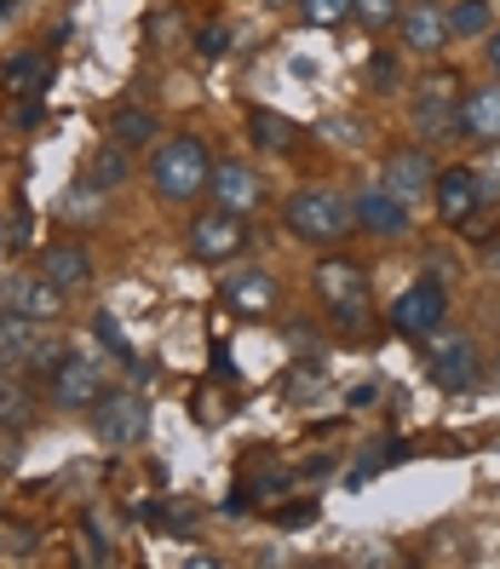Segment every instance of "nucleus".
I'll list each match as a JSON object with an SVG mask.
<instances>
[{
    "label": "nucleus",
    "mask_w": 500,
    "mask_h": 569,
    "mask_svg": "<svg viewBox=\"0 0 500 569\" xmlns=\"http://www.w3.org/2000/svg\"><path fill=\"white\" fill-rule=\"evenodd\" d=\"M0 18H7V0H0Z\"/></svg>",
    "instance_id": "obj_35"
},
{
    "label": "nucleus",
    "mask_w": 500,
    "mask_h": 569,
    "mask_svg": "<svg viewBox=\"0 0 500 569\" xmlns=\"http://www.w3.org/2000/svg\"><path fill=\"white\" fill-rule=\"evenodd\" d=\"M380 184L397 196V202H420V196L438 184V167H431V156L426 150H391L386 156V167H380Z\"/></svg>",
    "instance_id": "obj_11"
},
{
    "label": "nucleus",
    "mask_w": 500,
    "mask_h": 569,
    "mask_svg": "<svg viewBox=\"0 0 500 569\" xmlns=\"http://www.w3.org/2000/svg\"><path fill=\"white\" fill-rule=\"evenodd\" d=\"M328 132H333V144H362V132L351 121H328Z\"/></svg>",
    "instance_id": "obj_31"
},
{
    "label": "nucleus",
    "mask_w": 500,
    "mask_h": 569,
    "mask_svg": "<svg viewBox=\"0 0 500 569\" xmlns=\"http://www.w3.org/2000/svg\"><path fill=\"white\" fill-rule=\"evenodd\" d=\"M242 248H248V224H242V213L213 208V213H202V219H190V253H196V259L224 264V259H237Z\"/></svg>",
    "instance_id": "obj_6"
},
{
    "label": "nucleus",
    "mask_w": 500,
    "mask_h": 569,
    "mask_svg": "<svg viewBox=\"0 0 500 569\" xmlns=\"http://www.w3.org/2000/svg\"><path fill=\"white\" fill-rule=\"evenodd\" d=\"M489 271H494V282H500V248H489Z\"/></svg>",
    "instance_id": "obj_33"
},
{
    "label": "nucleus",
    "mask_w": 500,
    "mask_h": 569,
    "mask_svg": "<svg viewBox=\"0 0 500 569\" xmlns=\"http://www.w3.org/2000/svg\"><path fill=\"white\" fill-rule=\"evenodd\" d=\"M36 415V397H29L18 380H0V431H18Z\"/></svg>",
    "instance_id": "obj_23"
},
{
    "label": "nucleus",
    "mask_w": 500,
    "mask_h": 569,
    "mask_svg": "<svg viewBox=\"0 0 500 569\" xmlns=\"http://www.w3.org/2000/svg\"><path fill=\"white\" fill-rule=\"evenodd\" d=\"M98 397H104V362H98V357L70 351L52 368V403L58 409H92Z\"/></svg>",
    "instance_id": "obj_8"
},
{
    "label": "nucleus",
    "mask_w": 500,
    "mask_h": 569,
    "mask_svg": "<svg viewBox=\"0 0 500 569\" xmlns=\"http://www.w3.org/2000/svg\"><path fill=\"white\" fill-rule=\"evenodd\" d=\"M403 41H409V52H420V58H438L454 36H449V12H438L431 0H420V7H409L403 18Z\"/></svg>",
    "instance_id": "obj_16"
},
{
    "label": "nucleus",
    "mask_w": 500,
    "mask_h": 569,
    "mask_svg": "<svg viewBox=\"0 0 500 569\" xmlns=\"http://www.w3.org/2000/svg\"><path fill=\"white\" fill-rule=\"evenodd\" d=\"M449 317V293L443 282H414L409 293H397V306H391V322L409 333V340H426V333H438Z\"/></svg>",
    "instance_id": "obj_9"
},
{
    "label": "nucleus",
    "mask_w": 500,
    "mask_h": 569,
    "mask_svg": "<svg viewBox=\"0 0 500 569\" xmlns=\"http://www.w3.org/2000/svg\"><path fill=\"white\" fill-rule=\"evenodd\" d=\"M282 224L293 230L299 242L333 248V242H346L357 230V208L346 202V196H333V190H299L293 202L282 208Z\"/></svg>",
    "instance_id": "obj_2"
},
{
    "label": "nucleus",
    "mask_w": 500,
    "mask_h": 569,
    "mask_svg": "<svg viewBox=\"0 0 500 569\" xmlns=\"http://www.w3.org/2000/svg\"><path fill=\"white\" fill-rule=\"evenodd\" d=\"M311 518H317V500H299V507H282V512H277L282 529H299V523H311Z\"/></svg>",
    "instance_id": "obj_29"
},
{
    "label": "nucleus",
    "mask_w": 500,
    "mask_h": 569,
    "mask_svg": "<svg viewBox=\"0 0 500 569\" xmlns=\"http://www.w3.org/2000/svg\"><path fill=\"white\" fill-rule=\"evenodd\" d=\"M92 431L104 438L110 449H132L150 438V403L139 391H104L92 403Z\"/></svg>",
    "instance_id": "obj_3"
},
{
    "label": "nucleus",
    "mask_w": 500,
    "mask_h": 569,
    "mask_svg": "<svg viewBox=\"0 0 500 569\" xmlns=\"http://www.w3.org/2000/svg\"><path fill=\"white\" fill-rule=\"evenodd\" d=\"M351 7H357V0H299V12H306L311 29H340L351 18Z\"/></svg>",
    "instance_id": "obj_26"
},
{
    "label": "nucleus",
    "mask_w": 500,
    "mask_h": 569,
    "mask_svg": "<svg viewBox=\"0 0 500 569\" xmlns=\"http://www.w3.org/2000/svg\"><path fill=\"white\" fill-rule=\"evenodd\" d=\"M41 351V322L0 311V368H29Z\"/></svg>",
    "instance_id": "obj_19"
},
{
    "label": "nucleus",
    "mask_w": 500,
    "mask_h": 569,
    "mask_svg": "<svg viewBox=\"0 0 500 569\" xmlns=\"http://www.w3.org/2000/svg\"><path fill=\"white\" fill-rule=\"evenodd\" d=\"M351 18H357L362 29H391L397 18H403V0H357Z\"/></svg>",
    "instance_id": "obj_27"
},
{
    "label": "nucleus",
    "mask_w": 500,
    "mask_h": 569,
    "mask_svg": "<svg viewBox=\"0 0 500 569\" xmlns=\"http://www.w3.org/2000/svg\"><path fill=\"white\" fill-rule=\"evenodd\" d=\"M438 213L449 224H472L478 208H483V179L472 173V167H449V173H438Z\"/></svg>",
    "instance_id": "obj_12"
},
{
    "label": "nucleus",
    "mask_w": 500,
    "mask_h": 569,
    "mask_svg": "<svg viewBox=\"0 0 500 569\" xmlns=\"http://www.w3.org/2000/svg\"><path fill=\"white\" fill-rule=\"evenodd\" d=\"M489 63H494V70H500V36L489 41Z\"/></svg>",
    "instance_id": "obj_34"
},
{
    "label": "nucleus",
    "mask_w": 500,
    "mask_h": 569,
    "mask_svg": "<svg viewBox=\"0 0 500 569\" xmlns=\"http://www.w3.org/2000/svg\"><path fill=\"white\" fill-rule=\"evenodd\" d=\"M213 196H219V208H230V213H253L259 202H264V184H259V173L248 161H224V167H213V184H208Z\"/></svg>",
    "instance_id": "obj_14"
},
{
    "label": "nucleus",
    "mask_w": 500,
    "mask_h": 569,
    "mask_svg": "<svg viewBox=\"0 0 500 569\" xmlns=\"http://www.w3.org/2000/svg\"><path fill=\"white\" fill-rule=\"evenodd\" d=\"M224 306L237 317H271L277 311V282L271 271H230L224 277Z\"/></svg>",
    "instance_id": "obj_15"
},
{
    "label": "nucleus",
    "mask_w": 500,
    "mask_h": 569,
    "mask_svg": "<svg viewBox=\"0 0 500 569\" xmlns=\"http://www.w3.org/2000/svg\"><path fill=\"white\" fill-rule=\"evenodd\" d=\"M494 380H500V368H494Z\"/></svg>",
    "instance_id": "obj_37"
},
{
    "label": "nucleus",
    "mask_w": 500,
    "mask_h": 569,
    "mask_svg": "<svg viewBox=\"0 0 500 569\" xmlns=\"http://www.w3.org/2000/svg\"><path fill=\"white\" fill-rule=\"evenodd\" d=\"M0 248H7V230H0Z\"/></svg>",
    "instance_id": "obj_36"
},
{
    "label": "nucleus",
    "mask_w": 500,
    "mask_h": 569,
    "mask_svg": "<svg viewBox=\"0 0 500 569\" xmlns=\"http://www.w3.org/2000/svg\"><path fill=\"white\" fill-rule=\"evenodd\" d=\"M460 132L478 144H500V81L494 87H472L460 98Z\"/></svg>",
    "instance_id": "obj_17"
},
{
    "label": "nucleus",
    "mask_w": 500,
    "mask_h": 569,
    "mask_svg": "<svg viewBox=\"0 0 500 569\" xmlns=\"http://www.w3.org/2000/svg\"><path fill=\"white\" fill-rule=\"evenodd\" d=\"M248 132H253V144L271 150V156H282V150L299 144V127H293L288 116H277V110H253V116H248Z\"/></svg>",
    "instance_id": "obj_20"
},
{
    "label": "nucleus",
    "mask_w": 500,
    "mask_h": 569,
    "mask_svg": "<svg viewBox=\"0 0 500 569\" xmlns=\"http://www.w3.org/2000/svg\"><path fill=\"white\" fill-rule=\"evenodd\" d=\"M41 277H47L52 288H63V293H81V288L92 282V259H87V248H76V242H58V248L41 253Z\"/></svg>",
    "instance_id": "obj_18"
},
{
    "label": "nucleus",
    "mask_w": 500,
    "mask_h": 569,
    "mask_svg": "<svg viewBox=\"0 0 500 569\" xmlns=\"http://www.w3.org/2000/svg\"><path fill=\"white\" fill-rule=\"evenodd\" d=\"M92 333H98V340H104V346H110L116 357H127V362H132V351H127V340H121V328H116V317H98V322H92Z\"/></svg>",
    "instance_id": "obj_28"
},
{
    "label": "nucleus",
    "mask_w": 500,
    "mask_h": 569,
    "mask_svg": "<svg viewBox=\"0 0 500 569\" xmlns=\"http://www.w3.org/2000/svg\"><path fill=\"white\" fill-rule=\"evenodd\" d=\"M374 92H397V58H374Z\"/></svg>",
    "instance_id": "obj_30"
},
{
    "label": "nucleus",
    "mask_w": 500,
    "mask_h": 569,
    "mask_svg": "<svg viewBox=\"0 0 500 569\" xmlns=\"http://www.w3.org/2000/svg\"><path fill=\"white\" fill-rule=\"evenodd\" d=\"M409 121H414V132H420L426 144L454 139V127H460V98H454V81H449V76H431V81L414 92Z\"/></svg>",
    "instance_id": "obj_5"
},
{
    "label": "nucleus",
    "mask_w": 500,
    "mask_h": 569,
    "mask_svg": "<svg viewBox=\"0 0 500 569\" xmlns=\"http://www.w3.org/2000/svg\"><path fill=\"white\" fill-rule=\"evenodd\" d=\"M489 0H460V7L449 12V36L454 41H472V36H483V29H489Z\"/></svg>",
    "instance_id": "obj_24"
},
{
    "label": "nucleus",
    "mask_w": 500,
    "mask_h": 569,
    "mask_svg": "<svg viewBox=\"0 0 500 569\" xmlns=\"http://www.w3.org/2000/svg\"><path fill=\"white\" fill-rule=\"evenodd\" d=\"M110 139H116L121 150H150V144H156V116H150V110H116Z\"/></svg>",
    "instance_id": "obj_21"
},
{
    "label": "nucleus",
    "mask_w": 500,
    "mask_h": 569,
    "mask_svg": "<svg viewBox=\"0 0 500 569\" xmlns=\"http://www.w3.org/2000/svg\"><path fill=\"white\" fill-rule=\"evenodd\" d=\"M47 81V63L36 58V52H18L12 63H7V92H36Z\"/></svg>",
    "instance_id": "obj_25"
},
{
    "label": "nucleus",
    "mask_w": 500,
    "mask_h": 569,
    "mask_svg": "<svg viewBox=\"0 0 500 569\" xmlns=\"http://www.w3.org/2000/svg\"><path fill=\"white\" fill-rule=\"evenodd\" d=\"M317 293H322V306L340 317V328H357V317L369 311V277H362V264H351V259H322L317 264Z\"/></svg>",
    "instance_id": "obj_4"
},
{
    "label": "nucleus",
    "mask_w": 500,
    "mask_h": 569,
    "mask_svg": "<svg viewBox=\"0 0 500 569\" xmlns=\"http://www.w3.org/2000/svg\"><path fill=\"white\" fill-rule=\"evenodd\" d=\"M87 179H92L98 190H116V184H127V179H132V150H121V144L110 139L104 150L92 156V173H87Z\"/></svg>",
    "instance_id": "obj_22"
},
{
    "label": "nucleus",
    "mask_w": 500,
    "mask_h": 569,
    "mask_svg": "<svg viewBox=\"0 0 500 569\" xmlns=\"http://www.w3.org/2000/svg\"><path fill=\"white\" fill-rule=\"evenodd\" d=\"M150 184H156V196L161 202H196L208 184H213V161H208V150H202V139H167V144H156V156H150Z\"/></svg>",
    "instance_id": "obj_1"
},
{
    "label": "nucleus",
    "mask_w": 500,
    "mask_h": 569,
    "mask_svg": "<svg viewBox=\"0 0 500 569\" xmlns=\"http://www.w3.org/2000/svg\"><path fill=\"white\" fill-rule=\"evenodd\" d=\"M224 47H230V36H224V29H202V52H208V58H219Z\"/></svg>",
    "instance_id": "obj_32"
},
{
    "label": "nucleus",
    "mask_w": 500,
    "mask_h": 569,
    "mask_svg": "<svg viewBox=\"0 0 500 569\" xmlns=\"http://www.w3.org/2000/svg\"><path fill=\"white\" fill-rule=\"evenodd\" d=\"M426 362H431V380L443 391H472L478 386V346L466 340V333H443Z\"/></svg>",
    "instance_id": "obj_10"
},
{
    "label": "nucleus",
    "mask_w": 500,
    "mask_h": 569,
    "mask_svg": "<svg viewBox=\"0 0 500 569\" xmlns=\"http://www.w3.org/2000/svg\"><path fill=\"white\" fill-rule=\"evenodd\" d=\"M0 311H12V317H29V322H52L63 317V288H52L41 271H18L0 282Z\"/></svg>",
    "instance_id": "obj_7"
},
{
    "label": "nucleus",
    "mask_w": 500,
    "mask_h": 569,
    "mask_svg": "<svg viewBox=\"0 0 500 569\" xmlns=\"http://www.w3.org/2000/svg\"><path fill=\"white\" fill-rule=\"evenodd\" d=\"M357 230H369V237H403V230H409V202H397V196L380 184V190H362L357 196Z\"/></svg>",
    "instance_id": "obj_13"
}]
</instances>
